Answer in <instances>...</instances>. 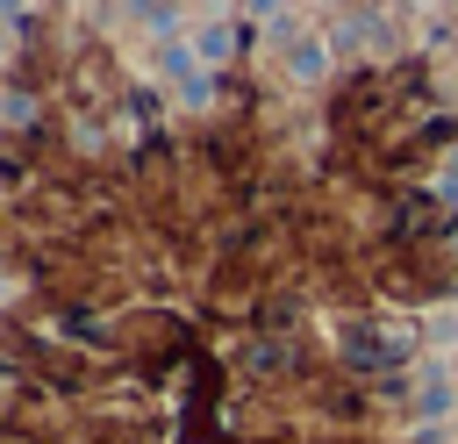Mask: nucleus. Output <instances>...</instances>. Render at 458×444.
I'll list each match as a JSON object with an SVG mask.
<instances>
[{
    "instance_id": "nucleus-1",
    "label": "nucleus",
    "mask_w": 458,
    "mask_h": 444,
    "mask_svg": "<svg viewBox=\"0 0 458 444\" xmlns=\"http://www.w3.org/2000/svg\"><path fill=\"white\" fill-rule=\"evenodd\" d=\"M408 351H415V337H408V329H386V322H351V329H344V358H351L358 372L408 365Z\"/></svg>"
},
{
    "instance_id": "nucleus-2",
    "label": "nucleus",
    "mask_w": 458,
    "mask_h": 444,
    "mask_svg": "<svg viewBox=\"0 0 458 444\" xmlns=\"http://www.w3.org/2000/svg\"><path fill=\"white\" fill-rule=\"evenodd\" d=\"M193 50H200V64H222V57H229V50H236V29H229V21H208V29H200V43H193Z\"/></svg>"
},
{
    "instance_id": "nucleus-3",
    "label": "nucleus",
    "mask_w": 458,
    "mask_h": 444,
    "mask_svg": "<svg viewBox=\"0 0 458 444\" xmlns=\"http://www.w3.org/2000/svg\"><path fill=\"white\" fill-rule=\"evenodd\" d=\"M322 64H329V50H322V43L308 36V43L293 50V79H322Z\"/></svg>"
},
{
    "instance_id": "nucleus-4",
    "label": "nucleus",
    "mask_w": 458,
    "mask_h": 444,
    "mask_svg": "<svg viewBox=\"0 0 458 444\" xmlns=\"http://www.w3.org/2000/svg\"><path fill=\"white\" fill-rule=\"evenodd\" d=\"M7 129H29V93L7 86Z\"/></svg>"
}]
</instances>
